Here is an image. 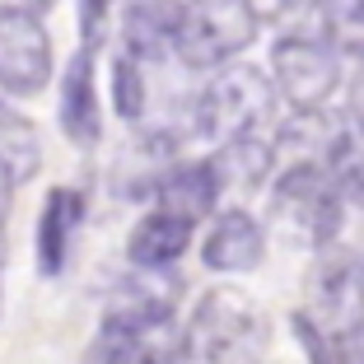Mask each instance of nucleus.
Segmentation results:
<instances>
[{"label": "nucleus", "mask_w": 364, "mask_h": 364, "mask_svg": "<svg viewBox=\"0 0 364 364\" xmlns=\"http://www.w3.org/2000/svg\"><path fill=\"white\" fill-rule=\"evenodd\" d=\"M52 5H56V0H23V10H33V14H47Z\"/></svg>", "instance_id": "nucleus-27"}, {"label": "nucleus", "mask_w": 364, "mask_h": 364, "mask_svg": "<svg viewBox=\"0 0 364 364\" xmlns=\"http://www.w3.org/2000/svg\"><path fill=\"white\" fill-rule=\"evenodd\" d=\"M271 75L276 89L294 112H322L332 103L336 85H341V61L322 38L309 33H285L271 47Z\"/></svg>", "instance_id": "nucleus-6"}, {"label": "nucleus", "mask_w": 364, "mask_h": 364, "mask_svg": "<svg viewBox=\"0 0 364 364\" xmlns=\"http://www.w3.org/2000/svg\"><path fill=\"white\" fill-rule=\"evenodd\" d=\"M187 247H192V225L168 210H150L127 238V262L136 271H168L187 257Z\"/></svg>", "instance_id": "nucleus-14"}, {"label": "nucleus", "mask_w": 364, "mask_h": 364, "mask_svg": "<svg viewBox=\"0 0 364 364\" xmlns=\"http://www.w3.org/2000/svg\"><path fill=\"white\" fill-rule=\"evenodd\" d=\"M322 168L332 173L341 201L364 210V131H355V127L332 131V145L322 154Z\"/></svg>", "instance_id": "nucleus-15"}, {"label": "nucleus", "mask_w": 364, "mask_h": 364, "mask_svg": "<svg viewBox=\"0 0 364 364\" xmlns=\"http://www.w3.org/2000/svg\"><path fill=\"white\" fill-rule=\"evenodd\" d=\"M360 262H364V257H360Z\"/></svg>", "instance_id": "nucleus-28"}, {"label": "nucleus", "mask_w": 364, "mask_h": 364, "mask_svg": "<svg viewBox=\"0 0 364 364\" xmlns=\"http://www.w3.org/2000/svg\"><path fill=\"white\" fill-rule=\"evenodd\" d=\"M80 364H136V336L103 332V327H98L94 346L80 355Z\"/></svg>", "instance_id": "nucleus-21"}, {"label": "nucleus", "mask_w": 364, "mask_h": 364, "mask_svg": "<svg viewBox=\"0 0 364 364\" xmlns=\"http://www.w3.org/2000/svg\"><path fill=\"white\" fill-rule=\"evenodd\" d=\"M56 117H61L65 140L80 145V150H94L103 140V103H98V80H94V52H85V47L70 56V65L61 75V107H56Z\"/></svg>", "instance_id": "nucleus-9"}, {"label": "nucleus", "mask_w": 364, "mask_h": 364, "mask_svg": "<svg viewBox=\"0 0 364 364\" xmlns=\"http://www.w3.org/2000/svg\"><path fill=\"white\" fill-rule=\"evenodd\" d=\"M80 220H85V196L75 187H52L38 210V234H33V252H38V271L47 280H56L70 262V247H75Z\"/></svg>", "instance_id": "nucleus-12"}, {"label": "nucleus", "mask_w": 364, "mask_h": 364, "mask_svg": "<svg viewBox=\"0 0 364 364\" xmlns=\"http://www.w3.org/2000/svg\"><path fill=\"white\" fill-rule=\"evenodd\" d=\"M178 299H182L178 271H131L103 299V332L145 336L154 327H164V322H173Z\"/></svg>", "instance_id": "nucleus-8"}, {"label": "nucleus", "mask_w": 364, "mask_h": 364, "mask_svg": "<svg viewBox=\"0 0 364 364\" xmlns=\"http://www.w3.org/2000/svg\"><path fill=\"white\" fill-rule=\"evenodd\" d=\"M14 187H19V182H14L10 168L0 164V225H5V215H10V205H14Z\"/></svg>", "instance_id": "nucleus-24"}, {"label": "nucleus", "mask_w": 364, "mask_h": 364, "mask_svg": "<svg viewBox=\"0 0 364 364\" xmlns=\"http://www.w3.org/2000/svg\"><path fill=\"white\" fill-rule=\"evenodd\" d=\"M220 168H215V159H182L168 168V178L159 182V192H154V201H159V210L178 215V220H187V225H196V220H205V215L215 210V201H220Z\"/></svg>", "instance_id": "nucleus-13"}, {"label": "nucleus", "mask_w": 364, "mask_h": 364, "mask_svg": "<svg viewBox=\"0 0 364 364\" xmlns=\"http://www.w3.org/2000/svg\"><path fill=\"white\" fill-rule=\"evenodd\" d=\"M327 47L364 61V0H322Z\"/></svg>", "instance_id": "nucleus-18"}, {"label": "nucleus", "mask_w": 364, "mask_h": 364, "mask_svg": "<svg viewBox=\"0 0 364 364\" xmlns=\"http://www.w3.org/2000/svg\"><path fill=\"white\" fill-rule=\"evenodd\" d=\"M215 168H220V182L225 178H238L243 187H257V182H267L271 173V145L267 140H238V145H225V159H215Z\"/></svg>", "instance_id": "nucleus-19"}, {"label": "nucleus", "mask_w": 364, "mask_h": 364, "mask_svg": "<svg viewBox=\"0 0 364 364\" xmlns=\"http://www.w3.org/2000/svg\"><path fill=\"white\" fill-rule=\"evenodd\" d=\"M257 23H285V19H299V14L318 10L322 0H247Z\"/></svg>", "instance_id": "nucleus-23"}, {"label": "nucleus", "mask_w": 364, "mask_h": 364, "mask_svg": "<svg viewBox=\"0 0 364 364\" xmlns=\"http://www.w3.org/2000/svg\"><path fill=\"white\" fill-rule=\"evenodd\" d=\"M350 117H355V131H364V70L350 85Z\"/></svg>", "instance_id": "nucleus-25"}, {"label": "nucleus", "mask_w": 364, "mask_h": 364, "mask_svg": "<svg viewBox=\"0 0 364 364\" xmlns=\"http://www.w3.org/2000/svg\"><path fill=\"white\" fill-rule=\"evenodd\" d=\"M271 112H276V85L257 65L234 61L225 70H215V80L201 89L196 131L225 150V145H238V140H252L271 122Z\"/></svg>", "instance_id": "nucleus-1"}, {"label": "nucleus", "mask_w": 364, "mask_h": 364, "mask_svg": "<svg viewBox=\"0 0 364 364\" xmlns=\"http://www.w3.org/2000/svg\"><path fill=\"white\" fill-rule=\"evenodd\" d=\"M346 364H364V332L346 341Z\"/></svg>", "instance_id": "nucleus-26"}, {"label": "nucleus", "mask_w": 364, "mask_h": 364, "mask_svg": "<svg viewBox=\"0 0 364 364\" xmlns=\"http://www.w3.org/2000/svg\"><path fill=\"white\" fill-rule=\"evenodd\" d=\"M289 332H294V341L304 346L309 364H346V341L327 336V332H322V327H318V322H313L304 309H294V318H289Z\"/></svg>", "instance_id": "nucleus-20"}, {"label": "nucleus", "mask_w": 364, "mask_h": 364, "mask_svg": "<svg viewBox=\"0 0 364 364\" xmlns=\"http://www.w3.org/2000/svg\"><path fill=\"white\" fill-rule=\"evenodd\" d=\"M75 19H80V47L98 52V43L107 38V14H112V0H75Z\"/></svg>", "instance_id": "nucleus-22"}, {"label": "nucleus", "mask_w": 364, "mask_h": 364, "mask_svg": "<svg viewBox=\"0 0 364 364\" xmlns=\"http://www.w3.org/2000/svg\"><path fill=\"white\" fill-rule=\"evenodd\" d=\"M0 164L10 168L14 182H28L43 168V140H38L33 122L14 112L10 103H0Z\"/></svg>", "instance_id": "nucleus-16"}, {"label": "nucleus", "mask_w": 364, "mask_h": 364, "mask_svg": "<svg viewBox=\"0 0 364 364\" xmlns=\"http://www.w3.org/2000/svg\"><path fill=\"white\" fill-rule=\"evenodd\" d=\"M271 215L280 220V229L289 238L327 252V247H336V234H341L346 201L336 192L332 173L318 159H299V164H289L276 178V187H271Z\"/></svg>", "instance_id": "nucleus-2"}, {"label": "nucleus", "mask_w": 364, "mask_h": 364, "mask_svg": "<svg viewBox=\"0 0 364 364\" xmlns=\"http://www.w3.org/2000/svg\"><path fill=\"white\" fill-rule=\"evenodd\" d=\"M52 33L43 14L23 5H0V89L33 98L52 85Z\"/></svg>", "instance_id": "nucleus-7"}, {"label": "nucleus", "mask_w": 364, "mask_h": 364, "mask_svg": "<svg viewBox=\"0 0 364 364\" xmlns=\"http://www.w3.org/2000/svg\"><path fill=\"white\" fill-rule=\"evenodd\" d=\"M257 14L247 0H187L178 23V56L187 70H225L257 43Z\"/></svg>", "instance_id": "nucleus-3"}, {"label": "nucleus", "mask_w": 364, "mask_h": 364, "mask_svg": "<svg viewBox=\"0 0 364 364\" xmlns=\"http://www.w3.org/2000/svg\"><path fill=\"white\" fill-rule=\"evenodd\" d=\"M107 98H112V112H117L122 122H140L145 117V103H150V89H145V70H140V61H131V56H112V65H107Z\"/></svg>", "instance_id": "nucleus-17"}, {"label": "nucleus", "mask_w": 364, "mask_h": 364, "mask_svg": "<svg viewBox=\"0 0 364 364\" xmlns=\"http://www.w3.org/2000/svg\"><path fill=\"white\" fill-rule=\"evenodd\" d=\"M304 313L336 341L360 336L364 332V262L355 252H341V247L318 252Z\"/></svg>", "instance_id": "nucleus-5"}, {"label": "nucleus", "mask_w": 364, "mask_h": 364, "mask_svg": "<svg viewBox=\"0 0 364 364\" xmlns=\"http://www.w3.org/2000/svg\"><path fill=\"white\" fill-rule=\"evenodd\" d=\"M187 332V355H196L201 364H252L262 346V313L243 289H210L201 294Z\"/></svg>", "instance_id": "nucleus-4"}, {"label": "nucleus", "mask_w": 364, "mask_h": 364, "mask_svg": "<svg viewBox=\"0 0 364 364\" xmlns=\"http://www.w3.org/2000/svg\"><path fill=\"white\" fill-rule=\"evenodd\" d=\"M182 23V0H122V56L164 61L173 56Z\"/></svg>", "instance_id": "nucleus-10"}, {"label": "nucleus", "mask_w": 364, "mask_h": 364, "mask_svg": "<svg viewBox=\"0 0 364 364\" xmlns=\"http://www.w3.org/2000/svg\"><path fill=\"white\" fill-rule=\"evenodd\" d=\"M267 257V229L252 220L247 210H220L215 215L210 234L201 243V262L205 271H220V276H238V271H252Z\"/></svg>", "instance_id": "nucleus-11"}]
</instances>
